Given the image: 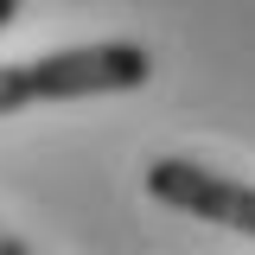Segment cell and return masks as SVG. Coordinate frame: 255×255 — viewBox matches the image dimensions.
<instances>
[{"label":"cell","mask_w":255,"mask_h":255,"mask_svg":"<svg viewBox=\"0 0 255 255\" xmlns=\"http://www.w3.org/2000/svg\"><path fill=\"white\" fill-rule=\"evenodd\" d=\"M38 102H83V96H134L153 83V51L134 38H96L32 58Z\"/></svg>","instance_id":"6da1fadb"},{"label":"cell","mask_w":255,"mask_h":255,"mask_svg":"<svg viewBox=\"0 0 255 255\" xmlns=\"http://www.w3.org/2000/svg\"><path fill=\"white\" fill-rule=\"evenodd\" d=\"M147 191L166 211H185L198 223H217V230H236V236L255 243V185L249 179L211 172L198 159H153L147 166Z\"/></svg>","instance_id":"7a4b0ae2"},{"label":"cell","mask_w":255,"mask_h":255,"mask_svg":"<svg viewBox=\"0 0 255 255\" xmlns=\"http://www.w3.org/2000/svg\"><path fill=\"white\" fill-rule=\"evenodd\" d=\"M38 102V83H32V64H0V115H19Z\"/></svg>","instance_id":"3957f363"},{"label":"cell","mask_w":255,"mask_h":255,"mask_svg":"<svg viewBox=\"0 0 255 255\" xmlns=\"http://www.w3.org/2000/svg\"><path fill=\"white\" fill-rule=\"evenodd\" d=\"M13 19H19V0H0V32L13 26Z\"/></svg>","instance_id":"277c9868"},{"label":"cell","mask_w":255,"mask_h":255,"mask_svg":"<svg viewBox=\"0 0 255 255\" xmlns=\"http://www.w3.org/2000/svg\"><path fill=\"white\" fill-rule=\"evenodd\" d=\"M0 255H26V243H19V236H6V230H0Z\"/></svg>","instance_id":"5b68a950"}]
</instances>
